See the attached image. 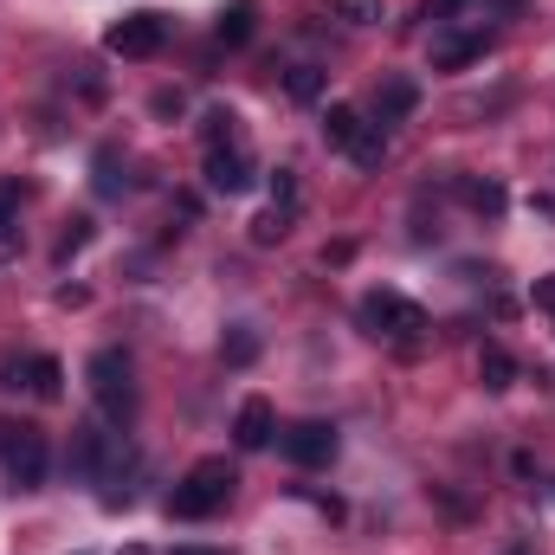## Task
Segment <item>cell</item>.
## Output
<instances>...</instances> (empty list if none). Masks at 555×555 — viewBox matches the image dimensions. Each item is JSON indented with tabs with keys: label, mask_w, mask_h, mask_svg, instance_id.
<instances>
[{
	"label": "cell",
	"mask_w": 555,
	"mask_h": 555,
	"mask_svg": "<svg viewBox=\"0 0 555 555\" xmlns=\"http://www.w3.org/2000/svg\"><path fill=\"white\" fill-rule=\"evenodd\" d=\"M362 323H369L375 336L408 343V336L426 330V310H420L414 297H401V291H369V297H362Z\"/></svg>",
	"instance_id": "obj_4"
},
{
	"label": "cell",
	"mask_w": 555,
	"mask_h": 555,
	"mask_svg": "<svg viewBox=\"0 0 555 555\" xmlns=\"http://www.w3.org/2000/svg\"><path fill=\"white\" fill-rule=\"evenodd\" d=\"M253 181H259V175H253L246 149H233V142H227V149H207V188H214V194L233 201V194H246Z\"/></svg>",
	"instance_id": "obj_7"
},
{
	"label": "cell",
	"mask_w": 555,
	"mask_h": 555,
	"mask_svg": "<svg viewBox=\"0 0 555 555\" xmlns=\"http://www.w3.org/2000/svg\"><path fill=\"white\" fill-rule=\"evenodd\" d=\"M511 555H530V550H511Z\"/></svg>",
	"instance_id": "obj_31"
},
{
	"label": "cell",
	"mask_w": 555,
	"mask_h": 555,
	"mask_svg": "<svg viewBox=\"0 0 555 555\" xmlns=\"http://www.w3.org/2000/svg\"><path fill=\"white\" fill-rule=\"evenodd\" d=\"M459 201H465L472 214H485V220L504 214V188H498V181H459Z\"/></svg>",
	"instance_id": "obj_15"
},
{
	"label": "cell",
	"mask_w": 555,
	"mask_h": 555,
	"mask_svg": "<svg viewBox=\"0 0 555 555\" xmlns=\"http://www.w3.org/2000/svg\"><path fill=\"white\" fill-rule=\"evenodd\" d=\"M414 111H420L414 78H382V85H375V124H408Z\"/></svg>",
	"instance_id": "obj_11"
},
{
	"label": "cell",
	"mask_w": 555,
	"mask_h": 555,
	"mask_svg": "<svg viewBox=\"0 0 555 555\" xmlns=\"http://www.w3.org/2000/svg\"><path fill=\"white\" fill-rule=\"evenodd\" d=\"M349 155H356V168H382L388 162V130L382 124H362V137L349 142Z\"/></svg>",
	"instance_id": "obj_17"
},
{
	"label": "cell",
	"mask_w": 555,
	"mask_h": 555,
	"mask_svg": "<svg viewBox=\"0 0 555 555\" xmlns=\"http://www.w3.org/2000/svg\"><path fill=\"white\" fill-rule=\"evenodd\" d=\"M272 207L297 214V175H291V168H278V175H272Z\"/></svg>",
	"instance_id": "obj_24"
},
{
	"label": "cell",
	"mask_w": 555,
	"mask_h": 555,
	"mask_svg": "<svg viewBox=\"0 0 555 555\" xmlns=\"http://www.w3.org/2000/svg\"><path fill=\"white\" fill-rule=\"evenodd\" d=\"M111 452H117V446H111V433H104L98 420H85V426H72V472H78V478H98Z\"/></svg>",
	"instance_id": "obj_8"
},
{
	"label": "cell",
	"mask_w": 555,
	"mask_h": 555,
	"mask_svg": "<svg viewBox=\"0 0 555 555\" xmlns=\"http://www.w3.org/2000/svg\"><path fill=\"white\" fill-rule=\"evenodd\" d=\"M233 142V111H214L207 117V149H227Z\"/></svg>",
	"instance_id": "obj_25"
},
{
	"label": "cell",
	"mask_w": 555,
	"mask_h": 555,
	"mask_svg": "<svg viewBox=\"0 0 555 555\" xmlns=\"http://www.w3.org/2000/svg\"><path fill=\"white\" fill-rule=\"evenodd\" d=\"M537 304H543V310H555V278H537Z\"/></svg>",
	"instance_id": "obj_28"
},
{
	"label": "cell",
	"mask_w": 555,
	"mask_h": 555,
	"mask_svg": "<svg viewBox=\"0 0 555 555\" xmlns=\"http://www.w3.org/2000/svg\"><path fill=\"white\" fill-rule=\"evenodd\" d=\"M85 246H91V220H85V214H78V220H72V227H65V233H59V266H65V259H72V253H85Z\"/></svg>",
	"instance_id": "obj_20"
},
{
	"label": "cell",
	"mask_w": 555,
	"mask_h": 555,
	"mask_svg": "<svg viewBox=\"0 0 555 555\" xmlns=\"http://www.w3.org/2000/svg\"><path fill=\"white\" fill-rule=\"evenodd\" d=\"M336 20H349V26H375V20H382V0H336Z\"/></svg>",
	"instance_id": "obj_21"
},
{
	"label": "cell",
	"mask_w": 555,
	"mask_h": 555,
	"mask_svg": "<svg viewBox=\"0 0 555 555\" xmlns=\"http://www.w3.org/2000/svg\"><path fill=\"white\" fill-rule=\"evenodd\" d=\"M278 446H284V459H291V465L317 472V465H330V459H336V426H330V420H297V426H284V433H278Z\"/></svg>",
	"instance_id": "obj_5"
},
{
	"label": "cell",
	"mask_w": 555,
	"mask_h": 555,
	"mask_svg": "<svg viewBox=\"0 0 555 555\" xmlns=\"http://www.w3.org/2000/svg\"><path fill=\"white\" fill-rule=\"evenodd\" d=\"M98 188H104V194H124V181H117V155H111V149L98 155Z\"/></svg>",
	"instance_id": "obj_26"
},
{
	"label": "cell",
	"mask_w": 555,
	"mask_h": 555,
	"mask_svg": "<svg viewBox=\"0 0 555 555\" xmlns=\"http://www.w3.org/2000/svg\"><path fill=\"white\" fill-rule=\"evenodd\" d=\"M13 207H20V181H0V253H13Z\"/></svg>",
	"instance_id": "obj_22"
},
{
	"label": "cell",
	"mask_w": 555,
	"mask_h": 555,
	"mask_svg": "<svg viewBox=\"0 0 555 555\" xmlns=\"http://www.w3.org/2000/svg\"><path fill=\"white\" fill-rule=\"evenodd\" d=\"M175 555H220V550H175Z\"/></svg>",
	"instance_id": "obj_29"
},
{
	"label": "cell",
	"mask_w": 555,
	"mask_h": 555,
	"mask_svg": "<svg viewBox=\"0 0 555 555\" xmlns=\"http://www.w3.org/2000/svg\"><path fill=\"white\" fill-rule=\"evenodd\" d=\"M233 465L227 459H201L175 491H168V517H188V524H201V517H214V511H227V498H233Z\"/></svg>",
	"instance_id": "obj_1"
},
{
	"label": "cell",
	"mask_w": 555,
	"mask_h": 555,
	"mask_svg": "<svg viewBox=\"0 0 555 555\" xmlns=\"http://www.w3.org/2000/svg\"><path fill=\"white\" fill-rule=\"evenodd\" d=\"M253 356H259V336H253V330H233V336H227V362H233V369H246Z\"/></svg>",
	"instance_id": "obj_23"
},
{
	"label": "cell",
	"mask_w": 555,
	"mask_h": 555,
	"mask_svg": "<svg viewBox=\"0 0 555 555\" xmlns=\"http://www.w3.org/2000/svg\"><path fill=\"white\" fill-rule=\"evenodd\" d=\"M478 382H485V388H491V395H504V388H511V382H517V362H511V356H504V349H498V343H491V349H485V356H478Z\"/></svg>",
	"instance_id": "obj_16"
},
{
	"label": "cell",
	"mask_w": 555,
	"mask_h": 555,
	"mask_svg": "<svg viewBox=\"0 0 555 555\" xmlns=\"http://www.w3.org/2000/svg\"><path fill=\"white\" fill-rule=\"evenodd\" d=\"M362 124H369V117H362L356 104H330V117H323V142H330V149H349V142L362 137Z\"/></svg>",
	"instance_id": "obj_12"
},
{
	"label": "cell",
	"mask_w": 555,
	"mask_h": 555,
	"mask_svg": "<svg viewBox=\"0 0 555 555\" xmlns=\"http://www.w3.org/2000/svg\"><path fill=\"white\" fill-rule=\"evenodd\" d=\"M155 117H181V91H155Z\"/></svg>",
	"instance_id": "obj_27"
},
{
	"label": "cell",
	"mask_w": 555,
	"mask_h": 555,
	"mask_svg": "<svg viewBox=\"0 0 555 555\" xmlns=\"http://www.w3.org/2000/svg\"><path fill=\"white\" fill-rule=\"evenodd\" d=\"M162 39H168V20H162V13H124V20L104 33V46H111L117 59H155Z\"/></svg>",
	"instance_id": "obj_6"
},
{
	"label": "cell",
	"mask_w": 555,
	"mask_h": 555,
	"mask_svg": "<svg viewBox=\"0 0 555 555\" xmlns=\"http://www.w3.org/2000/svg\"><path fill=\"white\" fill-rule=\"evenodd\" d=\"M0 465L20 491H33L46 478V433L26 426V420H0Z\"/></svg>",
	"instance_id": "obj_3"
},
{
	"label": "cell",
	"mask_w": 555,
	"mask_h": 555,
	"mask_svg": "<svg viewBox=\"0 0 555 555\" xmlns=\"http://www.w3.org/2000/svg\"><path fill=\"white\" fill-rule=\"evenodd\" d=\"M253 13H259L253 0H233V7L220 13V39H227V46H246V39H253Z\"/></svg>",
	"instance_id": "obj_18"
},
{
	"label": "cell",
	"mask_w": 555,
	"mask_h": 555,
	"mask_svg": "<svg viewBox=\"0 0 555 555\" xmlns=\"http://www.w3.org/2000/svg\"><path fill=\"white\" fill-rule=\"evenodd\" d=\"M284 98L291 104H317L323 98V65H291L284 72Z\"/></svg>",
	"instance_id": "obj_14"
},
{
	"label": "cell",
	"mask_w": 555,
	"mask_h": 555,
	"mask_svg": "<svg viewBox=\"0 0 555 555\" xmlns=\"http://www.w3.org/2000/svg\"><path fill=\"white\" fill-rule=\"evenodd\" d=\"M124 555H149V550H124Z\"/></svg>",
	"instance_id": "obj_30"
},
{
	"label": "cell",
	"mask_w": 555,
	"mask_h": 555,
	"mask_svg": "<svg viewBox=\"0 0 555 555\" xmlns=\"http://www.w3.org/2000/svg\"><path fill=\"white\" fill-rule=\"evenodd\" d=\"M272 433H278L272 401H266V395H246V401H240V420H233V439H240L246 452H259V446H272Z\"/></svg>",
	"instance_id": "obj_9"
},
{
	"label": "cell",
	"mask_w": 555,
	"mask_h": 555,
	"mask_svg": "<svg viewBox=\"0 0 555 555\" xmlns=\"http://www.w3.org/2000/svg\"><path fill=\"white\" fill-rule=\"evenodd\" d=\"M291 220H297V214H284V207H266V214L253 220V246H278V240L291 233Z\"/></svg>",
	"instance_id": "obj_19"
},
{
	"label": "cell",
	"mask_w": 555,
	"mask_h": 555,
	"mask_svg": "<svg viewBox=\"0 0 555 555\" xmlns=\"http://www.w3.org/2000/svg\"><path fill=\"white\" fill-rule=\"evenodd\" d=\"M26 388H33L39 401H59V395H65V369H59V356H33V362H26Z\"/></svg>",
	"instance_id": "obj_13"
},
{
	"label": "cell",
	"mask_w": 555,
	"mask_h": 555,
	"mask_svg": "<svg viewBox=\"0 0 555 555\" xmlns=\"http://www.w3.org/2000/svg\"><path fill=\"white\" fill-rule=\"evenodd\" d=\"M485 52H491V33H485V26L433 39V65H439V72H459V65H472V59H485Z\"/></svg>",
	"instance_id": "obj_10"
},
{
	"label": "cell",
	"mask_w": 555,
	"mask_h": 555,
	"mask_svg": "<svg viewBox=\"0 0 555 555\" xmlns=\"http://www.w3.org/2000/svg\"><path fill=\"white\" fill-rule=\"evenodd\" d=\"M85 375H91V395H98V408H104L111 420L137 414V369H130V356H124V349H98Z\"/></svg>",
	"instance_id": "obj_2"
}]
</instances>
